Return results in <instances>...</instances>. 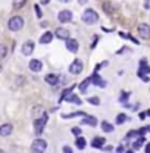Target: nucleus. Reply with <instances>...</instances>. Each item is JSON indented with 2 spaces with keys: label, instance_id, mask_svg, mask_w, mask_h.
I'll return each instance as SVG.
<instances>
[{
  "label": "nucleus",
  "instance_id": "1",
  "mask_svg": "<svg viewBox=\"0 0 150 153\" xmlns=\"http://www.w3.org/2000/svg\"><path fill=\"white\" fill-rule=\"evenodd\" d=\"M81 19H82L84 24L93 25V24H96V22L99 21V15H97V12L93 10V9H85L84 13H82V16H81Z\"/></svg>",
  "mask_w": 150,
  "mask_h": 153
},
{
  "label": "nucleus",
  "instance_id": "2",
  "mask_svg": "<svg viewBox=\"0 0 150 153\" xmlns=\"http://www.w3.org/2000/svg\"><path fill=\"white\" fill-rule=\"evenodd\" d=\"M7 27H9V30L10 31H19L22 27H24V19L22 16H13V18L9 19V22H7Z\"/></svg>",
  "mask_w": 150,
  "mask_h": 153
},
{
  "label": "nucleus",
  "instance_id": "3",
  "mask_svg": "<svg viewBox=\"0 0 150 153\" xmlns=\"http://www.w3.org/2000/svg\"><path fill=\"white\" fill-rule=\"evenodd\" d=\"M31 150L36 153H43L47 150V141L46 140H43V138H37V140H34L33 141V144H31Z\"/></svg>",
  "mask_w": 150,
  "mask_h": 153
},
{
  "label": "nucleus",
  "instance_id": "4",
  "mask_svg": "<svg viewBox=\"0 0 150 153\" xmlns=\"http://www.w3.org/2000/svg\"><path fill=\"white\" fill-rule=\"evenodd\" d=\"M47 119H49V116H47V114H44L41 119H36V121H34V130H36V133L37 134L43 133V130H44V125H46Z\"/></svg>",
  "mask_w": 150,
  "mask_h": 153
},
{
  "label": "nucleus",
  "instance_id": "5",
  "mask_svg": "<svg viewBox=\"0 0 150 153\" xmlns=\"http://www.w3.org/2000/svg\"><path fill=\"white\" fill-rule=\"evenodd\" d=\"M137 31H138V36L141 38L150 40V25H147V24H140L138 28H137Z\"/></svg>",
  "mask_w": 150,
  "mask_h": 153
},
{
  "label": "nucleus",
  "instance_id": "6",
  "mask_svg": "<svg viewBox=\"0 0 150 153\" xmlns=\"http://www.w3.org/2000/svg\"><path fill=\"white\" fill-rule=\"evenodd\" d=\"M81 71H82V62L79 59H75L69 65V72L74 74V75H78V74H81Z\"/></svg>",
  "mask_w": 150,
  "mask_h": 153
},
{
  "label": "nucleus",
  "instance_id": "7",
  "mask_svg": "<svg viewBox=\"0 0 150 153\" xmlns=\"http://www.w3.org/2000/svg\"><path fill=\"white\" fill-rule=\"evenodd\" d=\"M57 19L62 22V24H66V22H71L72 21V12L71 10H60L59 15H57Z\"/></svg>",
  "mask_w": 150,
  "mask_h": 153
},
{
  "label": "nucleus",
  "instance_id": "8",
  "mask_svg": "<svg viewBox=\"0 0 150 153\" xmlns=\"http://www.w3.org/2000/svg\"><path fill=\"white\" fill-rule=\"evenodd\" d=\"M21 52H22L24 56H30V55H33V52H34V43H33V41H25V43L22 44Z\"/></svg>",
  "mask_w": 150,
  "mask_h": 153
},
{
  "label": "nucleus",
  "instance_id": "9",
  "mask_svg": "<svg viewBox=\"0 0 150 153\" xmlns=\"http://www.w3.org/2000/svg\"><path fill=\"white\" fill-rule=\"evenodd\" d=\"M66 49L72 53H76L78 52V41L74 38H66Z\"/></svg>",
  "mask_w": 150,
  "mask_h": 153
},
{
  "label": "nucleus",
  "instance_id": "10",
  "mask_svg": "<svg viewBox=\"0 0 150 153\" xmlns=\"http://www.w3.org/2000/svg\"><path fill=\"white\" fill-rule=\"evenodd\" d=\"M12 131H13V127H12L10 124H3V125H0V135H1V137L10 135Z\"/></svg>",
  "mask_w": 150,
  "mask_h": 153
},
{
  "label": "nucleus",
  "instance_id": "11",
  "mask_svg": "<svg viewBox=\"0 0 150 153\" xmlns=\"http://www.w3.org/2000/svg\"><path fill=\"white\" fill-rule=\"evenodd\" d=\"M146 74H150V66L147 65V62L143 59L141 62H140V69H138V76H143L146 75Z\"/></svg>",
  "mask_w": 150,
  "mask_h": 153
},
{
  "label": "nucleus",
  "instance_id": "12",
  "mask_svg": "<svg viewBox=\"0 0 150 153\" xmlns=\"http://www.w3.org/2000/svg\"><path fill=\"white\" fill-rule=\"evenodd\" d=\"M41 68H43V63H41L38 59H33V60H30V69H31L33 72H40V71H41Z\"/></svg>",
  "mask_w": 150,
  "mask_h": 153
},
{
  "label": "nucleus",
  "instance_id": "13",
  "mask_svg": "<svg viewBox=\"0 0 150 153\" xmlns=\"http://www.w3.org/2000/svg\"><path fill=\"white\" fill-rule=\"evenodd\" d=\"M55 36L59 40H66V38H69V31L65 30V28H57L56 31H55Z\"/></svg>",
  "mask_w": 150,
  "mask_h": 153
},
{
  "label": "nucleus",
  "instance_id": "14",
  "mask_svg": "<svg viewBox=\"0 0 150 153\" xmlns=\"http://www.w3.org/2000/svg\"><path fill=\"white\" fill-rule=\"evenodd\" d=\"M82 124L84 125H90V127H96L97 125V118L96 116H90V115H85L84 119H82Z\"/></svg>",
  "mask_w": 150,
  "mask_h": 153
},
{
  "label": "nucleus",
  "instance_id": "15",
  "mask_svg": "<svg viewBox=\"0 0 150 153\" xmlns=\"http://www.w3.org/2000/svg\"><path fill=\"white\" fill-rule=\"evenodd\" d=\"M88 78H90V82H93V84L99 85V87H105V85H106V82L100 78V75H97V74H93V75L88 76Z\"/></svg>",
  "mask_w": 150,
  "mask_h": 153
},
{
  "label": "nucleus",
  "instance_id": "16",
  "mask_svg": "<svg viewBox=\"0 0 150 153\" xmlns=\"http://www.w3.org/2000/svg\"><path fill=\"white\" fill-rule=\"evenodd\" d=\"M44 81H46L47 84H50V85H56L57 82H59V78H57V75H55V74H47V75L44 76Z\"/></svg>",
  "mask_w": 150,
  "mask_h": 153
},
{
  "label": "nucleus",
  "instance_id": "17",
  "mask_svg": "<svg viewBox=\"0 0 150 153\" xmlns=\"http://www.w3.org/2000/svg\"><path fill=\"white\" fill-rule=\"evenodd\" d=\"M91 146L94 149H102V146H105V137H96V138H93Z\"/></svg>",
  "mask_w": 150,
  "mask_h": 153
},
{
  "label": "nucleus",
  "instance_id": "18",
  "mask_svg": "<svg viewBox=\"0 0 150 153\" xmlns=\"http://www.w3.org/2000/svg\"><path fill=\"white\" fill-rule=\"evenodd\" d=\"M52 40H53V34L52 33H49V31H46L41 38H40V43L41 44H49V43H52Z\"/></svg>",
  "mask_w": 150,
  "mask_h": 153
},
{
  "label": "nucleus",
  "instance_id": "19",
  "mask_svg": "<svg viewBox=\"0 0 150 153\" xmlns=\"http://www.w3.org/2000/svg\"><path fill=\"white\" fill-rule=\"evenodd\" d=\"M91 82H90V78H85L81 84H79V91H81V94H84V93H87V90H88V85H90Z\"/></svg>",
  "mask_w": 150,
  "mask_h": 153
},
{
  "label": "nucleus",
  "instance_id": "20",
  "mask_svg": "<svg viewBox=\"0 0 150 153\" xmlns=\"http://www.w3.org/2000/svg\"><path fill=\"white\" fill-rule=\"evenodd\" d=\"M102 130H103V133H112L113 130H115V127H113L112 124H109L108 121H103L102 122Z\"/></svg>",
  "mask_w": 150,
  "mask_h": 153
},
{
  "label": "nucleus",
  "instance_id": "21",
  "mask_svg": "<svg viewBox=\"0 0 150 153\" xmlns=\"http://www.w3.org/2000/svg\"><path fill=\"white\" fill-rule=\"evenodd\" d=\"M143 143H144V137H143V135H138V137H137V140L132 143V149H134V150L140 149V147L143 146Z\"/></svg>",
  "mask_w": 150,
  "mask_h": 153
},
{
  "label": "nucleus",
  "instance_id": "22",
  "mask_svg": "<svg viewBox=\"0 0 150 153\" xmlns=\"http://www.w3.org/2000/svg\"><path fill=\"white\" fill-rule=\"evenodd\" d=\"M66 102H71V103H75V105H79V103H82L79 99H78V96L75 94H69L66 97Z\"/></svg>",
  "mask_w": 150,
  "mask_h": 153
},
{
  "label": "nucleus",
  "instance_id": "23",
  "mask_svg": "<svg viewBox=\"0 0 150 153\" xmlns=\"http://www.w3.org/2000/svg\"><path fill=\"white\" fill-rule=\"evenodd\" d=\"M75 143H76V147H78V149H81V150H82V149L85 147V144H87V143H85V140H84V137H78Z\"/></svg>",
  "mask_w": 150,
  "mask_h": 153
},
{
  "label": "nucleus",
  "instance_id": "24",
  "mask_svg": "<svg viewBox=\"0 0 150 153\" xmlns=\"http://www.w3.org/2000/svg\"><path fill=\"white\" fill-rule=\"evenodd\" d=\"M74 87H75V85H71V87H69V88H66V90H65V91H63V93H62V96H60V102H63V100H65V99H66V97H68V96L71 94V91H72V90H74Z\"/></svg>",
  "mask_w": 150,
  "mask_h": 153
},
{
  "label": "nucleus",
  "instance_id": "25",
  "mask_svg": "<svg viewBox=\"0 0 150 153\" xmlns=\"http://www.w3.org/2000/svg\"><path fill=\"white\" fill-rule=\"evenodd\" d=\"M85 112H74V114H63L62 115V118H75V116H85Z\"/></svg>",
  "mask_w": 150,
  "mask_h": 153
},
{
  "label": "nucleus",
  "instance_id": "26",
  "mask_svg": "<svg viewBox=\"0 0 150 153\" xmlns=\"http://www.w3.org/2000/svg\"><path fill=\"white\" fill-rule=\"evenodd\" d=\"M127 119H128V118H127V115H125V114L118 115V118H116V124H118V125H121V124H124Z\"/></svg>",
  "mask_w": 150,
  "mask_h": 153
},
{
  "label": "nucleus",
  "instance_id": "27",
  "mask_svg": "<svg viewBox=\"0 0 150 153\" xmlns=\"http://www.w3.org/2000/svg\"><path fill=\"white\" fill-rule=\"evenodd\" d=\"M25 3H27V0H13V7L15 9H21Z\"/></svg>",
  "mask_w": 150,
  "mask_h": 153
},
{
  "label": "nucleus",
  "instance_id": "28",
  "mask_svg": "<svg viewBox=\"0 0 150 153\" xmlns=\"http://www.w3.org/2000/svg\"><path fill=\"white\" fill-rule=\"evenodd\" d=\"M6 55H7V47L3 46V44H0V59L6 57Z\"/></svg>",
  "mask_w": 150,
  "mask_h": 153
},
{
  "label": "nucleus",
  "instance_id": "29",
  "mask_svg": "<svg viewBox=\"0 0 150 153\" xmlns=\"http://www.w3.org/2000/svg\"><path fill=\"white\" fill-rule=\"evenodd\" d=\"M87 102H90L91 105H94V106H99L100 105V100H99V97H90Z\"/></svg>",
  "mask_w": 150,
  "mask_h": 153
},
{
  "label": "nucleus",
  "instance_id": "30",
  "mask_svg": "<svg viewBox=\"0 0 150 153\" xmlns=\"http://www.w3.org/2000/svg\"><path fill=\"white\" fill-rule=\"evenodd\" d=\"M138 135H140L138 131H130V133L127 134V140H128V138H132V137L135 138V137H138Z\"/></svg>",
  "mask_w": 150,
  "mask_h": 153
},
{
  "label": "nucleus",
  "instance_id": "31",
  "mask_svg": "<svg viewBox=\"0 0 150 153\" xmlns=\"http://www.w3.org/2000/svg\"><path fill=\"white\" fill-rule=\"evenodd\" d=\"M111 7H112V6H111L109 3H105V4H103V9H105L106 12H109V13L112 12V9H111Z\"/></svg>",
  "mask_w": 150,
  "mask_h": 153
},
{
  "label": "nucleus",
  "instance_id": "32",
  "mask_svg": "<svg viewBox=\"0 0 150 153\" xmlns=\"http://www.w3.org/2000/svg\"><path fill=\"white\" fill-rule=\"evenodd\" d=\"M34 9H36L37 18H41V10H40V6H38V4H36V6H34Z\"/></svg>",
  "mask_w": 150,
  "mask_h": 153
},
{
  "label": "nucleus",
  "instance_id": "33",
  "mask_svg": "<svg viewBox=\"0 0 150 153\" xmlns=\"http://www.w3.org/2000/svg\"><path fill=\"white\" fill-rule=\"evenodd\" d=\"M72 134H75V135H81V128H78V127L72 128Z\"/></svg>",
  "mask_w": 150,
  "mask_h": 153
},
{
  "label": "nucleus",
  "instance_id": "34",
  "mask_svg": "<svg viewBox=\"0 0 150 153\" xmlns=\"http://www.w3.org/2000/svg\"><path fill=\"white\" fill-rule=\"evenodd\" d=\"M128 97H130V93H122L121 94V102H125Z\"/></svg>",
  "mask_w": 150,
  "mask_h": 153
},
{
  "label": "nucleus",
  "instance_id": "35",
  "mask_svg": "<svg viewBox=\"0 0 150 153\" xmlns=\"http://www.w3.org/2000/svg\"><path fill=\"white\" fill-rule=\"evenodd\" d=\"M102 150H105V152H112L113 147L112 146H102Z\"/></svg>",
  "mask_w": 150,
  "mask_h": 153
},
{
  "label": "nucleus",
  "instance_id": "36",
  "mask_svg": "<svg viewBox=\"0 0 150 153\" xmlns=\"http://www.w3.org/2000/svg\"><path fill=\"white\" fill-rule=\"evenodd\" d=\"M62 150H63L65 153H71L72 152V149H71L69 146H63V149H62Z\"/></svg>",
  "mask_w": 150,
  "mask_h": 153
},
{
  "label": "nucleus",
  "instance_id": "37",
  "mask_svg": "<svg viewBox=\"0 0 150 153\" xmlns=\"http://www.w3.org/2000/svg\"><path fill=\"white\" fill-rule=\"evenodd\" d=\"M144 7L150 10V0H144Z\"/></svg>",
  "mask_w": 150,
  "mask_h": 153
},
{
  "label": "nucleus",
  "instance_id": "38",
  "mask_svg": "<svg viewBox=\"0 0 150 153\" xmlns=\"http://www.w3.org/2000/svg\"><path fill=\"white\" fill-rule=\"evenodd\" d=\"M144 152L150 153V143H149V144H146V149H144Z\"/></svg>",
  "mask_w": 150,
  "mask_h": 153
},
{
  "label": "nucleus",
  "instance_id": "39",
  "mask_svg": "<svg viewBox=\"0 0 150 153\" xmlns=\"http://www.w3.org/2000/svg\"><path fill=\"white\" fill-rule=\"evenodd\" d=\"M124 150H125V149H124V146H119V147L116 149V152H124Z\"/></svg>",
  "mask_w": 150,
  "mask_h": 153
},
{
  "label": "nucleus",
  "instance_id": "40",
  "mask_svg": "<svg viewBox=\"0 0 150 153\" xmlns=\"http://www.w3.org/2000/svg\"><path fill=\"white\" fill-rule=\"evenodd\" d=\"M49 1H50V0H41V4H47Z\"/></svg>",
  "mask_w": 150,
  "mask_h": 153
},
{
  "label": "nucleus",
  "instance_id": "41",
  "mask_svg": "<svg viewBox=\"0 0 150 153\" xmlns=\"http://www.w3.org/2000/svg\"><path fill=\"white\" fill-rule=\"evenodd\" d=\"M140 118H141V119H144V118H146V112H144V114H140Z\"/></svg>",
  "mask_w": 150,
  "mask_h": 153
},
{
  "label": "nucleus",
  "instance_id": "42",
  "mask_svg": "<svg viewBox=\"0 0 150 153\" xmlns=\"http://www.w3.org/2000/svg\"><path fill=\"white\" fill-rule=\"evenodd\" d=\"M96 40H97V37L94 38V41H96ZM94 47H96V43H91V49H94Z\"/></svg>",
  "mask_w": 150,
  "mask_h": 153
},
{
  "label": "nucleus",
  "instance_id": "43",
  "mask_svg": "<svg viewBox=\"0 0 150 153\" xmlns=\"http://www.w3.org/2000/svg\"><path fill=\"white\" fill-rule=\"evenodd\" d=\"M60 1H62V3H69L71 0H60Z\"/></svg>",
  "mask_w": 150,
  "mask_h": 153
},
{
  "label": "nucleus",
  "instance_id": "44",
  "mask_svg": "<svg viewBox=\"0 0 150 153\" xmlns=\"http://www.w3.org/2000/svg\"><path fill=\"white\" fill-rule=\"evenodd\" d=\"M146 115H147V116H150V109L147 111V112H146Z\"/></svg>",
  "mask_w": 150,
  "mask_h": 153
},
{
  "label": "nucleus",
  "instance_id": "45",
  "mask_svg": "<svg viewBox=\"0 0 150 153\" xmlns=\"http://www.w3.org/2000/svg\"><path fill=\"white\" fill-rule=\"evenodd\" d=\"M85 1H87V0H79V3H85Z\"/></svg>",
  "mask_w": 150,
  "mask_h": 153
},
{
  "label": "nucleus",
  "instance_id": "46",
  "mask_svg": "<svg viewBox=\"0 0 150 153\" xmlns=\"http://www.w3.org/2000/svg\"><path fill=\"white\" fill-rule=\"evenodd\" d=\"M0 72H1V65H0Z\"/></svg>",
  "mask_w": 150,
  "mask_h": 153
},
{
  "label": "nucleus",
  "instance_id": "47",
  "mask_svg": "<svg viewBox=\"0 0 150 153\" xmlns=\"http://www.w3.org/2000/svg\"><path fill=\"white\" fill-rule=\"evenodd\" d=\"M1 152H3V150H1V149H0V153H1Z\"/></svg>",
  "mask_w": 150,
  "mask_h": 153
}]
</instances>
